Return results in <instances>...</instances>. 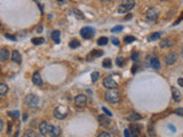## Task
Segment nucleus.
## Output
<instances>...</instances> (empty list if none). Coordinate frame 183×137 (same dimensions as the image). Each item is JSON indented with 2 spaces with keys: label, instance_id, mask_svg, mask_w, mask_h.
I'll return each instance as SVG.
<instances>
[{
  "label": "nucleus",
  "instance_id": "obj_7",
  "mask_svg": "<svg viewBox=\"0 0 183 137\" xmlns=\"http://www.w3.org/2000/svg\"><path fill=\"white\" fill-rule=\"evenodd\" d=\"M74 104L78 108H84L87 104V96L84 94H79L74 97Z\"/></svg>",
  "mask_w": 183,
  "mask_h": 137
},
{
  "label": "nucleus",
  "instance_id": "obj_32",
  "mask_svg": "<svg viewBox=\"0 0 183 137\" xmlns=\"http://www.w3.org/2000/svg\"><path fill=\"white\" fill-rule=\"evenodd\" d=\"M116 63H117L118 66H123V65H124V57H123V56H118Z\"/></svg>",
  "mask_w": 183,
  "mask_h": 137
},
{
  "label": "nucleus",
  "instance_id": "obj_35",
  "mask_svg": "<svg viewBox=\"0 0 183 137\" xmlns=\"http://www.w3.org/2000/svg\"><path fill=\"white\" fill-rule=\"evenodd\" d=\"M110 40L112 41V43H113L115 46H119V39H117L116 37H112V38H110Z\"/></svg>",
  "mask_w": 183,
  "mask_h": 137
},
{
  "label": "nucleus",
  "instance_id": "obj_30",
  "mask_svg": "<svg viewBox=\"0 0 183 137\" xmlns=\"http://www.w3.org/2000/svg\"><path fill=\"white\" fill-rule=\"evenodd\" d=\"M98 77H100V73L98 72H93L92 73V75H90V78H92V81L93 82H96L97 79H98Z\"/></svg>",
  "mask_w": 183,
  "mask_h": 137
},
{
  "label": "nucleus",
  "instance_id": "obj_2",
  "mask_svg": "<svg viewBox=\"0 0 183 137\" xmlns=\"http://www.w3.org/2000/svg\"><path fill=\"white\" fill-rule=\"evenodd\" d=\"M104 97H105L107 102H109L111 104H117L118 102L120 101V94L118 93L116 89H109L104 94Z\"/></svg>",
  "mask_w": 183,
  "mask_h": 137
},
{
  "label": "nucleus",
  "instance_id": "obj_13",
  "mask_svg": "<svg viewBox=\"0 0 183 137\" xmlns=\"http://www.w3.org/2000/svg\"><path fill=\"white\" fill-rule=\"evenodd\" d=\"M98 122H100V125L103 126V127H110V126H111V120H110L109 118H107L104 114L98 116Z\"/></svg>",
  "mask_w": 183,
  "mask_h": 137
},
{
  "label": "nucleus",
  "instance_id": "obj_24",
  "mask_svg": "<svg viewBox=\"0 0 183 137\" xmlns=\"http://www.w3.org/2000/svg\"><path fill=\"white\" fill-rule=\"evenodd\" d=\"M31 41H32L33 45H37V46H38V45H43V43L45 42V39L44 38H32Z\"/></svg>",
  "mask_w": 183,
  "mask_h": 137
},
{
  "label": "nucleus",
  "instance_id": "obj_48",
  "mask_svg": "<svg viewBox=\"0 0 183 137\" xmlns=\"http://www.w3.org/2000/svg\"><path fill=\"white\" fill-rule=\"evenodd\" d=\"M160 1H165V0H160Z\"/></svg>",
  "mask_w": 183,
  "mask_h": 137
},
{
  "label": "nucleus",
  "instance_id": "obj_14",
  "mask_svg": "<svg viewBox=\"0 0 183 137\" xmlns=\"http://www.w3.org/2000/svg\"><path fill=\"white\" fill-rule=\"evenodd\" d=\"M172 95H173V100L175 102H181V100H182V95H181V93L179 92V89L177 88H175V87H172Z\"/></svg>",
  "mask_w": 183,
  "mask_h": 137
},
{
  "label": "nucleus",
  "instance_id": "obj_23",
  "mask_svg": "<svg viewBox=\"0 0 183 137\" xmlns=\"http://www.w3.org/2000/svg\"><path fill=\"white\" fill-rule=\"evenodd\" d=\"M8 87L6 84H0V97H2L4 95L7 93Z\"/></svg>",
  "mask_w": 183,
  "mask_h": 137
},
{
  "label": "nucleus",
  "instance_id": "obj_15",
  "mask_svg": "<svg viewBox=\"0 0 183 137\" xmlns=\"http://www.w3.org/2000/svg\"><path fill=\"white\" fill-rule=\"evenodd\" d=\"M12 59H13V62H15V63L21 64V62H22V56H21V54H20L17 51H12Z\"/></svg>",
  "mask_w": 183,
  "mask_h": 137
},
{
  "label": "nucleus",
  "instance_id": "obj_12",
  "mask_svg": "<svg viewBox=\"0 0 183 137\" xmlns=\"http://www.w3.org/2000/svg\"><path fill=\"white\" fill-rule=\"evenodd\" d=\"M32 82H33L36 86L43 87L44 82H43V79H41V77H40V73L39 72L33 73V75H32Z\"/></svg>",
  "mask_w": 183,
  "mask_h": 137
},
{
  "label": "nucleus",
  "instance_id": "obj_11",
  "mask_svg": "<svg viewBox=\"0 0 183 137\" xmlns=\"http://www.w3.org/2000/svg\"><path fill=\"white\" fill-rule=\"evenodd\" d=\"M103 54H104L103 51H97V49H94V51H92L87 55V61H94L95 58L101 57Z\"/></svg>",
  "mask_w": 183,
  "mask_h": 137
},
{
  "label": "nucleus",
  "instance_id": "obj_17",
  "mask_svg": "<svg viewBox=\"0 0 183 137\" xmlns=\"http://www.w3.org/2000/svg\"><path fill=\"white\" fill-rule=\"evenodd\" d=\"M60 37H61V32H60L59 30H55V31H53V32H51V39H53V41H54L55 43L61 42Z\"/></svg>",
  "mask_w": 183,
  "mask_h": 137
},
{
  "label": "nucleus",
  "instance_id": "obj_3",
  "mask_svg": "<svg viewBox=\"0 0 183 137\" xmlns=\"http://www.w3.org/2000/svg\"><path fill=\"white\" fill-rule=\"evenodd\" d=\"M146 67H150V69H154V70H159L161 67L160 65V62H159V59L154 56V55H150V56H148L146 59Z\"/></svg>",
  "mask_w": 183,
  "mask_h": 137
},
{
  "label": "nucleus",
  "instance_id": "obj_49",
  "mask_svg": "<svg viewBox=\"0 0 183 137\" xmlns=\"http://www.w3.org/2000/svg\"><path fill=\"white\" fill-rule=\"evenodd\" d=\"M0 25H1V22H0Z\"/></svg>",
  "mask_w": 183,
  "mask_h": 137
},
{
  "label": "nucleus",
  "instance_id": "obj_34",
  "mask_svg": "<svg viewBox=\"0 0 183 137\" xmlns=\"http://www.w3.org/2000/svg\"><path fill=\"white\" fill-rule=\"evenodd\" d=\"M174 112H175L177 116H183V108H175V110H174Z\"/></svg>",
  "mask_w": 183,
  "mask_h": 137
},
{
  "label": "nucleus",
  "instance_id": "obj_50",
  "mask_svg": "<svg viewBox=\"0 0 183 137\" xmlns=\"http://www.w3.org/2000/svg\"><path fill=\"white\" fill-rule=\"evenodd\" d=\"M33 1H37V0H33Z\"/></svg>",
  "mask_w": 183,
  "mask_h": 137
},
{
  "label": "nucleus",
  "instance_id": "obj_6",
  "mask_svg": "<svg viewBox=\"0 0 183 137\" xmlns=\"http://www.w3.org/2000/svg\"><path fill=\"white\" fill-rule=\"evenodd\" d=\"M53 127L51 123L48 122H41L39 125V130L41 133V135H51V130H53Z\"/></svg>",
  "mask_w": 183,
  "mask_h": 137
},
{
  "label": "nucleus",
  "instance_id": "obj_8",
  "mask_svg": "<svg viewBox=\"0 0 183 137\" xmlns=\"http://www.w3.org/2000/svg\"><path fill=\"white\" fill-rule=\"evenodd\" d=\"M103 86L107 89H116L118 87V84L111 77H105L103 79Z\"/></svg>",
  "mask_w": 183,
  "mask_h": 137
},
{
  "label": "nucleus",
  "instance_id": "obj_25",
  "mask_svg": "<svg viewBox=\"0 0 183 137\" xmlns=\"http://www.w3.org/2000/svg\"><path fill=\"white\" fill-rule=\"evenodd\" d=\"M103 67H105V69H110L111 67V65H112V62H111V59L110 58H105L104 61H103Z\"/></svg>",
  "mask_w": 183,
  "mask_h": 137
},
{
  "label": "nucleus",
  "instance_id": "obj_51",
  "mask_svg": "<svg viewBox=\"0 0 183 137\" xmlns=\"http://www.w3.org/2000/svg\"><path fill=\"white\" fill-rule=\"evenodd\" d=\"M0 70H1V67H0Z\"/></svg>",
  "mask_w": 183,
  "mask_h": 137
},
{
  "label": "nucleus",
  "instance_id": "obj_20",
  "mask_svg": "<svg viewBox=\"0 0 183 137\" xmlns=\"http://www.w3.org/2000/svg\"><path fill=\"white\" fill-rule=\"evenodd\" d=\"M161 32H154V33H152V34H150L149 36V38H148V40L151 42V41H156V40H158L159 38L161 37Z\"/></svg>",
  "mask_w": 183,
  "mask_h": 137
},
{
  "label": "nucleus",
  "instance_id": "obj_46",
  "mask_svg": "<svg viewBox=\"0 0 183 137\" xmlns=\"http://www.w3.org/2000/svg\"><path fill=\"white\" fill-rule=\"evenodd\" d=\"M101 1H103V2H109L110 0H101Z\"/></svg>",
  "mask_w": 183,
  "mask_h": 137
},
{
  "label": "nucleus",
  "instance_id": "obj_22",
  "mask_svg": "<svg viewBox=\"0 0 183 137\" xmlns=\"http://www.w3.org/2000/svg\"><path fill=\"white\" fill-rule=\"evenodd\" d=\"M109 42V39L107 38V37H101L98 40H97V45L98 46H105V45H108Z\"/></svg>",
  "mask_w": 183,
  "mask_h": 137
},
{
  "label": "nucleus",
  "instance_id": "obj_18",
  "mask_svg": "<svg viewBox=\"0 0 183 137\" xmlns=\"http://www.w3.org/2000/svg\"><path fill=\"white\" fill-rule=\"evenodd\" d=\"M54 116H55V118L60 119V120H63V119H65L68 114H66L65 112H61L60 108H56V110L54 111Z\"/></svg>",
  "mask_w": 183,
  "mask_h": 137
},
{
  "label": "nucleus",
  "instance_id": "obj_40",
  "mask_svg": "<svg viewBox=\"0 0 183 137\" xmlns=\"http://www.w3.org/2000/svg\"><path fill=\"white\" fill-rule=\"evenodd\" d=\"M5 37H6L7 39H10V40H13V41H16V37H14V36H10V34H5Z\"/></svg>",
  "mask_w": 183,
  "mask_h": 137
},
{
  "label": "nucleus",
  "instance_id": "obj_41",
  "mask_svg": "<svg viewBox=\"0 0 183 137\" xmlns=\"http://www.w3.org/2000/svg\"><path fill=\"white\" fill-rule=\"evenodd\" d=\"M177 82H179V85L181 87H183V80H182V78H180V79L177 80Z\"/></svg>",
  "mask_w": 183,
  "mask_h": 137
},
{
  "label": "nucleus",
  "instance_id": "obj_36",
  "mask_svg": "<svg viewBox=\"0 0 183 137\" xmlns=\"http://www.w3.org/2000/svg\"><path fill=\"white\" fill-rule=\"evenodd\" d=\"M102 111H103V112H104V113H105V114H107L108 116H113V114H112V112H111V111H109V110H108L107 108H102Z\"/></svg>",
  "mask_w": 183,
  "mask_h": 137
},
{
  "label": "nucleus",
  "instance_id": "obj_39",
  "mask_svg": "<svg viewBox=\"0 0 183 137\" xmlns=\"http://www.w3.org/2000/svg\"><path fill=\"white\" fill-rule=\"evenodd\" d=\"M24 136H32V137H35V136H37V135L35 134V133H33V131H32V130H28V131H26V134H25Z\"/></svg>",
  "mask_w": 183,
  "mask_h": 137
},
{
  "label": "nucleus",
  "instance_id": "obj_42",
  "mask_svg": "<svg viewBox=\"0 0 183 137\" xmlns=\"http://www.w3.org/2000/svg\"><path fill=\"white\" fill-rule=\"evenodd\" d=\"M2 128H4V123H2V121L0 120V130H2Z\"/></svg>",
  "mask_w": 183,
  "mask_h": 137
},
{
  "label": "nucleus",
  "instance_id": "obj_27",
  "mask_svg": "<svg viewBox=\"0 0 183 137\" xmlns=\"http://www.w3.org/2000/svg\"><path fill=\"white\" fill-rule=\"evenodd\" d=\"M123 30H124V26H123V25H117V26H115V28L111 29V32H112V33H118V32H121Z\"/></svg>",
  "mask_w": 183,
  "mask_h": 137
},
{
  "label": "nucleus",
  "instance_id": "obj_1",
  "mask_svg": "<svg viewBox=\"0 0 183 137\" xmlns=\"http://www.w3.org/2000/svg\"><path fill=\"white\" fill-rule=\"evenodd\" d=\"M134 7H135V1H134V0H123L121 4L119 5L118 13H120V14L128 13V12H131Z\"/></svg>",
  "mask_w": 183,
  "mask_h": 137
},
{
  "label": "nucleus",
  "instance_id": "obj_10",
  "mask_svg": "<svg viewBox=\"0 0 183 137\" xmlns=\"http://www.w3.org/2000/svg\"><path fill=\"white\" fill-rule=\"evenodd\" d=\"M177 58H179V55L176 53H169L168 55L165 57V62H166L167 65H173L176 63Z\"/></svg>",
  "mask_w": 183,
  "mask_h": 137
},
{
  "label": "nucleus",
  "instance_id": "obj_33",
  "mask_svg": "<svg viewBox=\"0 0 183 137\" xmlns=\"http://www.w3.org/2000/svg\"><path fill=\"white\" fill-rule=\"evenodd\" d=\"M141 118H142V116H140V114H137V113H133L128 119H129V120H140Z\"/></svg>",
  "mask_w": 183,
  "mask_h": 137
},
{
  "label": "nucleus",
  "instance_id": "obj_37",
  "mask_svg": "<svg viewBox=\"0 0 183 137\" xmlns=\"http://www.w3.org/2000/svg\"><path fill=\"white\" fill-rule=\"evenodd\" d=\"M124 136H126V137H133V135H132V133H131V130H129V128H128V129H125Z\"/></svg>",
  "mask_w": 183,
  "mask_h": 137
},
{
  "label": "nucleus",
  "instance_id": "obj_26",
  "mask_svg": "<svg viewBox=\"0 0 183 137\" xmlns=\"http://www.w3.org/2000/svg\"><path fill=\"white\" fill-rule=\"evenodd\" d=\"M60 134H61V128L60 127H53L51 136H60Z\"/></svg>",
  "mask_w": 183,
  "mask_h": 137
},
{
  "label": "nucleus",
  "instance_id": "obj_38",
  "mask_svg": "<svg viewBox=\"0 0 183 137\" xmlns=\"http://www.w3.org/2000/svg\"><path fill=\"white\" fill-rule=\"evenodd\" d=\"M100 137H110L111 136V134L110 133H107V131H102L100 135H98Z\"/></svg>",
  "mask_w": 183,
  "mask_h": 137
},
{
  "label": "nucleus",
  "instance_id": "obj_47",
  "mask_svg": "<svg viewBox=\"0 0 183 137\" xmlns=\"http://www.w3.org/2000/svg\"><path fill=\"white\" fill-rule=\"evenodd\" d=\"M57 1H60V2H63V1H64V0H57Z\"/></svg>",
  "mask_w": 183,
  "mask_h": 137
},
{
  "label": "nucleus",
  "instance_id": "obj_4",
  "mask_svg": "<svg viewBox=\"0 0 183 137\" xmlns=\"http://www.w3.org/2000/svg\"><path fill=\"white\" fill-rule=\"evenodd\" d=\"M39 102H40L39 97L36 96V95H33V94L28 95V96L25 97V100H24L25 105H26L28 108H37V106H38V104H39Z\"/></svg>",
  "mask_w": 183,
  "mask_h": 137
},
{
  "label": "nucleus",
  "instance_id": "obj_31",
  "mask_svg": "<svg viewBox=\"0 0 183 137\" xmlns=\"http://www.w3.org/2000/svg\"><path fill=\"white\" fill-rule=\"evenodd\" d=\"M131 58H132L134 62H139V58H140V55L136 53V51H133L132 53V56H131Z\"/></svg>",
  "mask_w": 183,
  "mask_h": 137
},
{
  "label": "nucleus",
  "instance_id": "obj_28",
  "mask_svg": "<svg viewBox=\"0 0 183 137\" xmlns=\"http://www.w3.org/2000/svg\"><path fill=\"white\" fill-rule=\"evenodd\" d=\"M124 41L126 43H132L133 41H136V38L133 36H128V37H125L124 38Z\"/></svg>",
  "mask_w": 183,
  "mask_h": 137
},
{
  "label": "nucleus",
  "instance_id": "obj_9",
  "mask_svg": "<svg viewBox=\"0 0 183 137\" xmlns=\"http://www.w3.org/2000/svg\"><path fill=\"white\" fill-rule=\"evenodd\" d=\"M146 16L148 21H156L158 18V16H159V13H158V10L156 8H150V9L146 10Z\"/></svg>",
  "mask_w": 183,
  "mask_h": 137
},
{
  "label": "nucleus",
  "instance_id": "obj_16",
  "mask_svg": "<svg viewBox=\"0 0 183 137\" xmlns=\"http://www.w3.org/2000/svg\"><path fill=\"white\" fill-rule=\"evenodd\" d=\"M9 58V51L4 48V49H0V61L1 62H5Z\"/></svg>",
  "mask_w": 183,
  "mask_h": 137
},
{
  "label": "nucleus",
  "instance_id": "obj_29",
  "mask_svg": "<svg viewBox=\"0 0 183 137\" xmlns=\"http://www.w3.org/2000/svg\"><path fill=\"white\" fill-rule=\"evenodd\" d=\"M8 116L16 119V118L20 116V112H18V111H10V112H8Z\"/></svg>",
  "mask_w": 183,
  "mask_h": 137
},
{
  "label": "nucleus",
  "instance_id": "obj_5",
  "mask_svg": "<svg viewBox=\"0 0 183 137\" xmlns=\"http://www.w3.org/2000/svg\"><path fill=\"white\" fill-rule=\"evenodd\" d=\"M95 29L94 28H90V26H85L80 30V36L84 38V39H92L95 36Z\"/></svg>",
  "mask_w": 183,
  "mask_h": 137
},
{
  "label": "nucleus",
  "instance_id": "obj_45",
  "mask_svg": "<svg viewBox=\"0 0 183 137\" xmlns=\"http://www.w3.org/2000/svg\"><path fill=\"white\" fill-rule=\"evenodd\" d=\"M41 30H43V26H39V28H38V31H39V32H40Z\"/></svg>",
  "mask_w": 183,
  "mask_h": 137
},
{
  "label": "nucleus",
  "instance_id": "obj_21",
  "mask_svg": "<svg viewBox=\"0 0 183 137\" xmlns=\"http://www.w3.org/2000/svg\"><path fill=\"white\" fill-rule=\"evenodd\" d=\"M79 46H80V41H78L77 39H73V40H71V41H70V43H69V47H70L71 49L78 48Z\"/></svg>",
  "mask_w": 183,
  "mask_h": 137
},
{
  "label": "nucleus",
  "instance_id": "obj_43",
  "mask_svg": "<svg viewBox=\"0 0 183 137\" xmlns=\"http://www.w3.org/2000/svg\"><path fill=\"white\" fill-rule=\"evenodd\" d=\"M135 71H136V65H134V66H133V70H132V72H133V73H135Z\"/></svg>",
  "mask_w": 183,
  "mask_h": 137
},
{
  "label": "nucleus",
  "instance_id": "obj_44",
  "mask_svg": "<svg viewBox=\"0 0 183 137\" xmlns=\"http://www.w3.org/2000/svg\"><path fill=\"white\" fill-rule=\"evenodd\" d=\"M168 127H169V129H172L173 131H175V128H174L173 126H168Z\"/></svg>",
  "mask_w": 183,
  "mask_h": 137
},
{
  "label": "nucleus",
  "instance_id": "obj_19",
  "mask_svg": "<svg viewBox=\"0 0 183 137\" xmlns=\"http://www.w3.org/2000/svg\"><path fill=\"white\" fill-rule=\"evenodd\" d=\"M173 46V41L171 39H164L162 41H160V47L161 48H168Z\"/></svg>",
  "mask_w": 183,
  "mask_h": 137
}]
</instances>
